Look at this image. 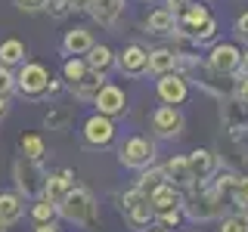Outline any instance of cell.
<instances>
[{"mask_svg": "<svg viewBox=\"0 0 248 232\" xmlns=\"http://www.w3.org/2000/svg\"><path fill=\"white\" fill-rule=\"evenodd\" d=\"M93 105H96L99 115L118 118V115H124V108H127V96H124V90L115 87V84H103V90L93 96Z\"/></svg>", "mask_w": 248, "mask_h": 232, "instance_id": "13", "label": "cell"}, {"mask_svg": "<svg viewBox=\"0 0 248 232\" xmlns=\"http://www.w3.org/2000/svg\"><path fill=\"white\" fill-rule=\"evenodd\" d=\"M183 217V207H174V211H165V214H155V220L161 223V226H177Z\"/></svg>", "mask_w": 248, "mask_h": 232, "instance_id": "35", "label": "cell"}, {"mask_svg": "<svg viewBox=\"0 0 248 232\" xmlns=\"http://www.w3.org/2000/svg\"><path fill=\"white\" fill-rule=\"evenodd\" d=\"M149 232H165V229H149Z\"/></svg>", "mask_w": 248, "mask_h": 232, "instance_id": "46", "label": "cell"}, {"mask_svg": "<svg viewBox=\"0 0 248 232\" xmlns=\"http://www.w3.org/2000/svg\"><path fill=\"white\" fill-rule=\"evenodd\" d=\"M31 232H62L56 220H46V223H34V229Z\"/></svg>", "mask_w": 248, "mask_h": 232, "instance_id": "40", "label": "cell"}, {"mask_svg": "<svg viewBox=\"0 0 248 232\" xmlns=\"http://www.w3.org/2000/svg\"><path fill=\"white\" fill-rule=\"evenodd\" d=\"M192 0H165V6L168 10H174V13H180V10H186V6H189Z\"/></svg>", "mask_w": 248, "mask_h": 232, "instance_id": "41", "label": "cell"}, {"mask_svg": "<svg viewBox=\"0 0 248 232\" xmlns=\"http://www.w3.org/2000/svg\"><path fill=\"white\" fill-rule=\"evenodd\" d=\"M84 10H87L99 25H115L121 10H124V0H87Z\"/></svg>", "mask_w": 248, "mask_h": 232, "instance_id": "17", "label": "cell"}, {"mask_svg": "<svg viewBox=\"0 0 248 232\" xmlns=\"http://www.w3.org/2000/svg\"><path fill=\"white\" fill-rule=\"evenodd\" d=\"M6 112H10V96H3V93H0V121L6 118Z\"/></svg>", "mask_w": 248, "mask_h": 232, "instance_id": "42", "label": "cell"}, {"mask_svg": "<svg viewBox=\"0 0 248 232\" xmlns=\"http://www.w3.org/2000/svg\"><path fill=\"white\" fill-rule=\"evenodd\" d=\"M242 68H245V74H248V50L242 53Z\"/></svg>", "mask_w": 248, "mask_h": 232, "instance_id": "44", "label": "cell"}, {"mask_svg": "<svg viewBox=\"0 0 248 232\" xmlns=\"http://www.w3.org/2000/svg\"><path fill=\"white\" fill-rule=\"evenodd\" d=\"M146 31L149 34H177V13L168 10V6H158L146 19Z\"/></svg>", "mask_w": 248, "mask_h": 232, "instance_id": "21", "label": "cell"}, {"mask_svg": "<svg viewBox=\"0 0 248 232\" xmlns=\"http://www.w3.org/2000/svg\"><path fill=\"white\" fill-rule=\"evenodd\" d=\"M87 65L96 68V72H108V68L115 65V53L108 50L106 44H93L87 50Z\"/></svg>", "mask_w": 248, "mask_h": 232, "instance_id": "25", "label": "cell"}, {"mask_svg": "<svg viewBox=\"0 0 248 232\" xmlns=\"http://www.w3.org/2000/svg\"><path fill=\"white\" fill-rule=\"evenodd\" d=\"M236 37H239L242 44H248V13L239 15V22H236Z\"/></svg>", "mask_w": 248, "mask_h": 232, "instance_id": "38", "label": "cell"}, {"mask_svg": "<svg viewBox=\"0 0 248 232\" xmlns=\"http://www.w3.org/2000/svg\"><path fill=\"white\" fill-rule=\"evenodd\" d=\"M0 232H6V223L3 220H0Z\"/></svg>", "mask_w": 248, "mask_h": 232, "instance_id": "45", "label": "cell"}, {"mask_svg": "<svg viewBox=\"0 0 248 232\" xmlns=\"http://www.w3.org/2000/svg\"><path fill=\"white\" fill-rule=\"evenodd\" d=\"M68 3H72V10H84V6H87V0H68Z\"/></svg>", "mask_w": 248, "mask_h": 232, "instance_id": "43", "label": "cell"}, {"mask_svg": "<svg viewBox=\"0 0 248 232\" xmlns=\"http://www.w3.org/2000/svg\"><path fill=\"white\" fill-rule=\"evenodd\" d=\"M149 201H152V211H155V214H165V211H174V207H183L180 189H177V186H170L168 180L152 192Z\"/></svg>", "mask_w": 248, "mask_h": 232, "instance_id": "18", "label": "cell"}, {"mask_svg": "<svg viewBox=\"0 0 248 232\" xmlns=\"http://www.w3.org/2000/svg\"><path fill=\"white\" fill-rule=\"evenodd\" d=\"M115 68H118L121 74H127V77H140V74L149 72V53H146L140 44H130L115 56Z\"/></svg>", "mask_w": 248, "mask_h": 232, "instance_id": "10", "label": "cell"}, {"mask_svg": "<svg viewBox=\"0 0 248 232\" xmlns=\"http://www.w3.org/2000/svg\"><path fill=\"white\" fill-rule=\"evenodd\" d=\"M161 183H165V170H161V167H143V170H140V180H137V189L140 192H146V195H152V192L155 189H158V186Z\"/></svg>", "mask_w": 248, "mask_h": 232, "instance_id": "27", "label": "cell"}, {"mask_svg": "<svg viewBox=\"0 0 248 232\" xmlns=\"http://www.w3.org/2000/svg\"><path fill=\"white\" fill-rule=\"evenodd\" d=\"M217 232H248V214H230L220 220Z\"/></svg>", "mask_w": 248, "mask_h": 232, "instance_id": "31", "label": "cell"}, {"mask_svg": "<svg viewBox=\"0 0 248 232\" xmlns=\"http://www.w3.org/2000/svg\"><path fill=\"white\" fill-rule=\"evenodd\" d=\"M13 90H16V74L3 65V62H0V93H3V96H10Z\"/></svg>", "mask_w": 248, "mask_h": 232, "instance_id": "34", "label": "cell"}, {"mask_svg": "<svg viewBox=\"0 0 248 232\" xmlns=\"http://www.w3.org/2000/svg\"><path fill=\"white\" fill-rule=\"evenodd\" d=\"M230 198L236 201L239 207H248V174L245 176H236V183H232V192Z\"/></svg>", "mask_w": 248, "mask_h": 232, "instance_id": "32", "label": "cell"}, {"mask_svg": "<svg viewBox=\"0 0 248 232\" xmlns=\"http://www.w3.org/2000/svg\"><path fill=\"white\" fill-rule=\"evenodd\" d=\"M56 207H59L62 220L75 223V226H84V229L96 226V201H93V195L84 189V186H72Z\"/></svg>", "mask_w": 248, "mask_h": 232, "instance_id": "1", "label": "cell"}, {"mask_svg": "<svg viewBox=\"0 0 248 232\" xmlns=\"http://www.w3.org/2000/svg\"><path fill=\"white\" fill-rule=\"evenodd\" d=\"M155 93H158V99L165 105H183L186 99H189V84H186V77L168 72V74H158Z\"/></svg>", "mask_w": 248, "mask_h": 232, "instance_id": "9", "label": "cell"}, {"mask_svg": "<svg viewBox=\"0 0 248 232\" xmlns=\"http://www.w3.org/2000/svg\"><path fill=\"white\" fill-rule=\"evenodd\" d=\"M25 56H28V50H25V44H22L19 37H6V41H0V62H3L6 68L22 65Z\"/></svg>", "mask_w": 248, "mask_h": 232, "instance_id": "24", "label": "cell"}, {"mask_svg": "<svg viewBox=\"0 0 248 232\" xmlns=\"http://www.w3.org/2000/svg\"><path fill=\"white\" fill-rule=\"evenodd\" d=\"M152 130H155V136H161V139H170V136H180L183 133V115H180V108L177 105H158L152 112Z\"/></svg>", "mask_w": 248, "mask_h": 232, "instance_id": "8", "label": "cell"}, {"mask_svg": "<svg viewBox=\"0 0 248 232\" xmlns=\"http://www.w3.org/2000/svg\"><path fill=\"white\" fill-rule=\"evenodd\" d=\"M19 149H22V155H25V158L41 161V158H44V139L34 136V133H28V136L19 139Z\"/></svg>", "mask_w": 248, "mask_h": 232, "instance_id": "28", "label": "cell"}, {"mask_svg": "<svg viewBox=\"0 0 248 232\" xmlns=\"http://www.w3.org/2000/svg\"><path fill=\"white\" fill-rule=\"evenodd\" d=\"M13 176H16V189H19L22 198H37L44 192L46 174L37 167V161H31V158L16 161V164H13Z\"/></svg>", "mask_w": 248, "mask_h": 232, "instance_id": "5", "label": "cell"}, {"mask_svg": "<svg viewBox=\"0 0 248 232\" xmlns=\"http://www.w3.org/2000/svg\"><path fill=\"white\" fill-rule=\"evenodd\" d=\"M118 211L124 217V223H127L130 229H137V232H143L155 220V211H152L149 195H146V192H140L137 186L118 195Z\"/></svg>", "mask_w": 248, "mask_h": 232, "instance_id": "2", "label": "cell"}, {"mask_svg": "<svg viewBox=\"0 0 248 232\" xmlns=\"http://www.w3.org/2000/svg\"><path fill=\"white\" fill-rule=\"evenodd\" d=\"M236 99L248 108V74L242 77V81H239V87H236Z\"/></svg>", "mask_w": 248, "mask_h": 232, "instance_id": "39", "label": "cell"}, {"mask_svg": "<svg viewBox=\"0 0 248 232\" xmlns=\"http://www.w3.org/2000/svg\"><path fill=\"white\" fill-rule=\"evenodd\" d=\"M87 59H78V56H68L65 65H62V77H65V84H75L78 77H81L84 72H87Z\"/></svg>", "mask_w": 248, "mask_h": 232, "instance_id": "30", "label": "cell"}, {"mask_svg": "<svg viewBox=\"0 0 248 232\" xmlns=\"http://www.w3.org/2000/svg\"><path fill=\"white\" fill-rule=\"evenodd\" d=\"M186 158H189L192 180H196L199 186H205V183L214 176V170H217V158H214V152H208V149H196V152L186 155Z\"/></svg>", "mask_w": 248, "mask_h": 232, "instance_id": "15", "label": "cell"}, {"mask_svg": "<svg viewBox=\"0 0 248 232\" xmlns=\"http://www.w3.org/2000/svg\"><path fill=\"white\" fill-rule=\"evenodd\" d=\"M68 124H72V112L68 108H50L44 115V127H50V130H65Z\"/></svg>", "mask_w": 248, "mask_h": 232, "instance_id": "29", "label": "cell"}, {"mask_svg": "<svg viewBox=\"0 0 248 232\" xmlns=\"http://www.w3.org/2000/svg\"><path fill=\"white\" fill-rule=\"evenodd\" d=\"M118 161H121V167H127V170L149 167L152 161H155V143H152V139H146V136L124 139L121 149H118Z\"/></svg>", "mask_w": 248, "mask_h": 232, "instance_id": "4", "label": "cell"}, {"mask_svg": "<svg viewBox=\"0 0 248 232\" xmlns=\"http://www.w3.org/2000/svg\"><path fill=\"white\" fill-rule=\"evenodd\" d=\"M28 217H31V223H46V220H56V217H59V207L53 204L50 198L37 195L34 204H31V211H28Z\"/></svg>", "mask_w": 248, "mask_h": 232, "instance_id": "26", "label": "cell"}, {"mask_svg": "<svg viewBox=\"0 0 248 232\" xmlns=\"http://www.w3.org/2000/svg\"><path fill=\"white\" fill-rule=\"evenodd\" d=\"M211 19H214V15H211V10H208L205 3H196V0H192V3L186 6V10L177 13V31H180V34L196 37V34H199V31L205 28Z\"/></svg>", "mask_w": 248, "mask_h": 232, "instance_id": "11", "label": "cell"}, {"mask_svg": "<svg viewBox=\"0 0 248 232\" xmlns=\"http://www.w3.org/2000/svg\"><path fill=\"white\" fill-rule=\"evenodd\" d=\"M177 65H180V53H177V50L161 46V50L149 53V72L152 74H168V72H174Z\"/></svg>", "mask_w": 248, "mask_h": 232, "instance_id": "23", "label": "cell"}, {"mask_svg": "<svg viewBox=\"0 0 248 232\" xmlns=\"http://www.w3.org/2000/svg\"><path fill=\"white\" fill-rule=\"evenodd\" d=\"M208 65L214 68L217 74H232L236 68H242V50L236 44H217L211 53H208Z\"/></svg>", "mask_w": 248, "mask_h": 232, "instance_id": "12", "label": "cell"}, {"mask_svg": "<svg viewBox=\"0 0 248 232\" xmlns=\"http://www.w3.org/2000/svg\"><path fill=\"white\" fill-rule=\"evenodd\" d=\"M96 41H93V34L87 28H72L62 37V53H65V56H87V50Z\"/></svg>", "mask_w": 248, "mask_h": 232, "instance_id": "19", "label": "cell"}, {"mask_svg": "<svg viewBox=\"0 0 248 232\" xmlns=\"http://www.w3.org/2000/svg\"><path fill=\"white\" fill-rule=\"evenodd\" d=\"M46 13L53 15V19H65L68 13H72V3L68 0H46V6H44Z\"/></svg>", "mask_w": 248, "mask_h": 232, "instance_id": "33", "label": "cell"}, {"mask_svg": "<svg viewBox=\"0 0 248 232\" xmlns=\"http://www.w3.org/2000/svg\"><path fill=\"white\" fill-rule=\"evenodd\" d=\"M223 201H227V195H220V192H214V189H202L189 204H183V211L189 214L192 220H214V217H220L223 207H227Z\"/></svg>", "mask_w": 248, "mask_h": 232, "instance_id": "6", "label": "cell"}, {"mask_svg": "<svg viewBox=\"0 0 248 232\" xmlns=\"http://www.w3.org/2000/svg\"><path fill=\"white\" fill-rule=\"evenodd\" d=\"M22 214H25V204H22L19 192H0V220L6 226H13V223L22 220Z\"/></svg>", "mask_w": 248, "mask_h": 232, "instance_id": "22", "label": "cell"}, {"mask_svg": "<svg viewBox=\"0 0 248 232\" xmlns=\"http://www.w3.org/2000/svg\"><path fill=\"white\" fill-rule=\"evenodd\" d=\"M72 170H59V174H46V180H44V192L41 195L44 198H50L53 204H59L62 198H65V192L72 189Z\"/></svg>", "mask_w": 248, "mask_h": 232, "instance_id": "20", "label": "cell"}, {"mask_svg": "<svg viewBox=\"0 0 248 232\" xmlns=\"http://www.w3.org/2000/svg\"><path fill=\"white\" fill-rule=\"evenodd\" d=\"M214 34H217V22L211 19V22H208V25H205V28H202V31H199V34H196V37H192V41H196V44H205V41H211V37H214Z\"/></svg>", "mask_w": 248, "mask_h": 232, "instance_id": "37", "label": "cell"}, {"mask_svg": "<svg viewBox=\"0 0 248 232\" xmlns=\"http://www.w3.org/2000/svg\"><path fill=\"white\" fill-rule=\"evenodd\" d=\"M103 84H106V72L87 68V72L78 77L75 84H68V90H72L78 99H90V102H93V96H96V93L103 90Z\"/></svg>", "mask_w": 248, "mask_h": 232, "instance_id": "16", "label": "cell"}, {"mask_svg": "<svg viewBox=\"0 0 248 232\" xmlns=\"http://www.w3.org/2000/svg\"><path fill=\"white\" fill-rule=\"evenodd\" d=\"M16 6H19L22 13H41L46 6V0H16Z\"/></svg>", "mask_w": 248, "mask_h": 232, "instance_id": "36", "label": "cell"}, {"mask_svg": "<svg viewBox=\"0 0 248 232\" xmlns=\"http://www.w3.org/2000/svg\"><path fill=\"white\" fill-rule=\"evenodd\" d=\"M161 170H165V180L170 186H177V189H192V186H196L192 170H189V158H186V155H174Z\"/></svg>", "mask_w": 248, "mask_h": 232, "instance_id": "14", "label": "cell"}, {"mask_svg": "<svg viewBox=\"0 0 248 232\" xmlns=\"http://www.w3.org/2000/svg\"><path fill=\"white\" fill-rule=\"evenodd\" d=\"M112 139H115V124H112L108 115L96 112L84 121V143H87L90 149H106Z\"/></svg>", "mask_w": 248, "mask_h": 232, "instance_id": "7", "label": "cell"}, {"mask_svg": "<svg viewBox=\"0 0 248 232\" xmlns=\"http://www.w3.org/2000/svg\"><path fill=\"white\" fill-rule=\"evenodd\" d=\"M16 90L28 99H41L50 93V72L41 65V62H22L19 74H16Z\"/></svg>", "mask_w": 248, "mask_h": 232, "instance_id": "3", "label": "cell"}]
</instances>
